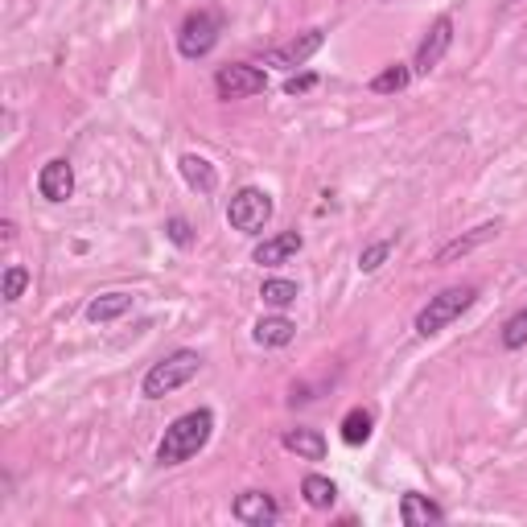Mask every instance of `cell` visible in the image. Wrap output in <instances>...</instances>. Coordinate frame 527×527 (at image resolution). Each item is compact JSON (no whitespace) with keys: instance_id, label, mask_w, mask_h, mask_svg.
I'll return each instance as SVG.
<instances>
[{"instance_id":"3","label":"cell","mask_w":527,"mask_h":527,"mask_svg":"<svg viewBox=\"0 0 527 527\" xmlns=\"http://www.w3.org/2000/svg\"><path fill=\"white\" fill-rule=\"evenodd\" d=\"M474 301H478V289H474V285H453V289L429 297V305L416 313V334H420V338L441 334L449 322H458Z\"/></svg>"},{"instance_id":"5","label":"cell","mask_w":527,"mask_h":527,"mask_svg":"<svg viewBox=\"0 0 527 527\" xmlns=\"http://www.w3.org/2000/svg\"><path fill=\"white\" fill-rule=\"evenodd\" d=\"M264 87H268V75L260 66H252V62H227V66H219V75H215L219 99H252Z\"/></svg>"},{"instance_id":"4","label":"cell","mask_w":527,"mask_h":527,"mask_svg":"<svg viewBox=\"0 0 527 527\" xmlns=\"http://www.w3.org/2000/svg\"><path fill=\"white\" fill-rule=\"evenodd\" d=\"M268 219H272V198L260 186H243V190L231 194V202H227V223L235 231L260 235L268 227Z\"/></svg>"},{"instance_id":"14","label":"cell","mask_w":527,"mask_h":527,"mask_svg":"<svg viewBox=\"0 0 527 527\" xmlns=\"http://www.w3.org/2000/svg\"><path fill=\"white\" fill-rule=\"evenodd\" d=\"M182 178L198 190V194H215V186H219V173H215V165H210L206 157H198V153H186L182 161Z\"/></svg>"},{"instance_id":"8","label":"cell","mask_w":527,"mask_h":527,"mask_svg":"<svg viewBox=\"0 0 527 527\" xmlns=\"http://www.w3.org/2000/svg\"><path fill=\"white\" fill-rule=\"evenodd\" d=\"M322 42H326V33H322V29H309V33H301V38H293V42H285V46L268 50V54H264V66H280V70L305 66L313 54L322 50Z\"/></svg>"},{"instance_id":"21","label":"cell","mask_w":527,"mask_h":527,"mask_svg":"<svg viewBox=\"0 0 527 527\" xmlns=\"http://www.w3.org/2000/svg\"><path fill=\"white\" fill-rule=\"evenodd\" d=\"M260 297H264V305H272V309H285V305L297 301V285H293V280H264Z\"/></svg>"},{"instance_id":"23","label":"cell","mask_w":527,"mask_h":527,"mask_svg":"<svg viewBox=\"0 0 527 527\" xmlns=\"http://www.w3.org/2000/svg\"><path fill=\"white\" fill-rule=\"evenodd\" d=\"M25 289H29V268L9 264V268H5V285H0V297H5V301H17Z\"/></svg>"},{"instance_id":"22","label":"cell","mask_w":527,"mask_h":527,"mask_svg":"<svg viewBox=\"0 0 527 527\" xmlns=\"http://www.w3.org/2000/svg\"><path fill=\"white\" fill-rule=\"evenodd\" d=\"M392 252H396V243H392V239H379V243H371V248L359 252V268H363V272H379L383 260H388Z\"/></svg>"},{"instance_id":"25","label":"cell","mask_w":527,"mask_h":527,"mask_svg":"<svg viewBox=\"0 0 527 527\" xmlns=\"http://www.w3.org/2000/svg\"><path fill=\"white\" fill-rule=\"evenodd\" d=\"M165 235H169V243H178V248H194V227H190L182 215H173V219L165 223Z\"/></svg>"},{"instance_id":"9","label":"cell","mask_w":527,"mask_h":527,"mask_svg":"<svg viewBox=\"0 0 527 527\" xmlns=\"http://www.w3.org/2000/svg\"><path fill=\"white\" fill-rule=\"evenodd\" d=\"M231 515L239 523H248V527H268V523L280 519V507H276L272 495H264V490H243V495L235 499V507H231Z\"/></svg>"},{"instance_id":"15","label":"cell","mask_w":527,"mask_h":527,"mask_svg":"<svg viewBox=\"0 0 527 527\" xmlns=\"http://www.w3.org/2000/svg\"><path fill=\"white\" fill-rule=\"evenodd\" d=\"M285 449L297 453V458H305V462H322L326 458V437L318 429H289Z\"/></svg>"},{"instance_id":"13","label":"cell","mask_w":527,"mask_h":527,"mask_svg":"<svg viewBox=\"0 0 527 527\" xmlns=\"http://www.w3.org/2000/svg\"><path fill=\"white\" fill-rule=\"evenodd\" d=\"M400 519H404L408 527H429V523H441L445 511H441L437 503H429L425 495H412V490H408V495L400 499Z\"/></svg>"},{"instance_id":"7","label":"cell","mask_w":527,"mask_h":527,"mask_svg":"<svg viewBox=\"0 0 527 527\" xmlns=\"http://www.w3.org/2000/svg\"><path fill=\"white\" fill-rule=\"evenodd\" d=\"M219 42V17L215 13H190L178 29V50L182 58H206Z\"/></svg>"},{"instance_id":"18","label":"cell","mask_w":527,"mask_h":527,"mask_svg":"<svg viewBox=\"0 0 527 527\" xmlns=\"http://www.w3.org/2000/svg\"><path fill=\"white\" fill-rule=\"evenodd\" d=\"M252 338H256L260 346H289V342L297 338V326H293L289 318H260L256 330H252Z\"/></svg>"},{"instance_id":"11","label":"cell","mask_w":527,"mask_h":527,"mask_svg":"<svg viewBox=\"0 0 527 527\" xmlns=\"http://www.w3.org/2000/svg\"><path fill=\"white\" fill-rule=\"evenodd\" d=\"M503 231V223L495 219V223H478L474 231H466V235H458V239H449L445 248L437 252V264H453V260H462V256H470L474 248H482V243H490Z\"/></svg>"},{"instance_id":"1","label":"cell","mask_w":527,"mask_h":527,"mask_svg":"<svg viewBox=\"0 0 527 527\" xmlns=\"http://www.w3.org/2000/svg\"><path fill=\"white\" fill-rule=\"evenodd\" d=\"M210 433H215V412H210V408H194V412L178 416L165 429L161 445H157V462L161 466H182V462H190L194 453L206 449Z\"/></svg>"},{"instance_id":"16","label":"cell","mask_w":527,"mask_h":527,"mask_svg":"<svg viewBox=\"0 0 527 527\" xmlns=\"http://www.w3.org/2000/svg\"><path fill=\"white\" fill-rule=\"evenodd\" d=\"M301 495H305V503H309L313 511H330L334 499H338V486H334L326 474H305Z\"/></svg>"},{"instance_id":"17","label":"cell","mask_w":527,"mask_h":527,"mask_svg":"<svg viewBox=\"0 0 527 527\" xmlns=\"http://www.w3.org/2000/svg\"><path fill=\"white\" fill-rule=\"evenodd\" d=\"M128 309H132V293H103V297H95L87 305V318L91 322H116V318H124Z\"/></svg>"},{"instance_id":"26","label":"cell","mask_w":527,"mask_h":527,"mask_svg":"<svg viewBox=\"0 0 527 527\" xmlns=\"http://www.w3.org/2000/svg\"><path fill=\"white\" fill-rule=\"evenodd\" d=\"M309 87H318V75H293V79L285 83V95H305Z\"/></svg>"},{"instance_id":"2","label":"cell","mask_w":527,"mask_h":527,"mask_svg":"<svg viewBox=\"0 0 527 527\" xmlns=\"http://www.w3.org/2000/svg\"><path fill=\"white\" fill-rule=\"evenodd\" d=\"M198 371H202V355H198V350H173L169 359L153 363L149 375L140 379V396H145V400H161V396H169V392L186 388V383H190Z\"/></svg>"},{"instance_id":"24","label":"cell","mask_w":527,"mask_h":527,"mask_svg":"<svg viewBox=\"0 0 527 527\" xmlns=\"http://www.w3.org/2000/svg\"><path fill=\"white\" fill-rule=\"evenodd\" d=\"M503 346H507V350L527 346V309H519V313H511V318H507V326H503Z\"/></svg>"},{"instance_id":"12","label":"cell","mask_w":527,"mask_h":527,"mask_svg":"<svg viewBox=\"0 0 527 527\" xmlns=\"http://www.w3.org/2000/svg\"><path fill=\"white\" fill-rule=\"evenodd\" d=\"M301 231H280V235H272V239H264L260 248L252 252V260L256 264H264V268H276V264H285L289 256H297L301 252Z\"/></svg>"},{"instance_id":"19","label":"cell","mask_w":527,"mask_h":527,"mask_svg":"<svg viewBox=\"0 0 527 527\" xmlns=\"http://www.w3.org/2000/svg\"><path fill=\"white\" fill-rule=\"evenodd\" d=\"M371 425H375L371 408H350V412L342 416V441H346V445H363V441L371 437Z\"/></svg>"},{"instance_id":"20","label":"cell","mask_w":527,"mask_h":527,"mask_svg":"<svg viewBox=\"0 0 527 527\" xmlns=\"http://www.w3.org/2000/svg\"><path fill=\"white\" fill-rule=\"evenodd\" d=\"M412 83V66H404V62H396V66H388V70H379V75L367 83L375 95H396V91H404Z\"/></svg>"},{"instance_id":"6","label":"cell","mask_w":527,"mask_h":527,"mask_svg":"<svg viewBox=\"0 0 527 527\" xmlns=\"http://www.w3.org/2000/svg\"><path fill=\"white\" fill-rule=\"evenodd\" d=\"M449 46H453V17H449V13H441V17L429 25L425 42L416 46V58H412V75H433V70L441 66V58L449 54Z\"/></svg>"},{"instance_id":"10","label":"cell","mask_w":527,"mask_h":527,"mask_svg":"<svg viewBox=\"0 0 527 527\" xmlns=\"http://www.w3.org/2000/svg\"><path fill=\"white\" fill-rule=\"evenodd\" d=\"M38 194L46 202H66L70 194H75V169H70L66 157H54V161L42 165V173H38Z\"/></svg>"}]
</instances>
